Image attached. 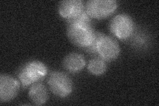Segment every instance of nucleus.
<instances>
[{
	"mask_svg": "<svg viewBox=\"0 0 159 106\" xmlns=\"http://www.w3.org/2000/svg\"><path fill=\"white\" fill-rule=\"evenodd\" d=\"M48 84L51 92L60 98H66L72 92L71 78L62 72H52L48 78Z\"/></svg>",
	"mask_w": 159,
	"mask_h": 106,
	"instance_id": "3",
	"label": "nucleus"
},
{
	"mask_svg": "<svg viewBox=\"0 0 159 106\" xmlns=\"http://www.w3.org/2000/svg\"><path fill=\"white\" fill-rule=\"evenodd\" d=\"M47 73V68L44 63L33 60L27 62L19 70L18 77L23 86L28 87L44 78Z\"/></svg>",
	"mask_w": 159,
	"mask_h": 106,
	"instance_id": "2",
	"label": "nucleus"
},
{
	"mask_svg": "<svg viewBox=\"0 0 159 106\" xmlns=\"http://www.w3.org/2000/svg\"><path fill=\"white\" fill-rule=\"evenodd\" d=\"M67 26V35L70 41L76 46L86 48L93 41L94 33L90 23L69 21Z\"/></svg>",
	"mask_w": 159,
	"mask_h": 106,
	"instance_id": "1",
	"label": "nucleus"
},
{
	"mask_svg": "<svg viewBox=\"0 0 159 106\" xmlns=\"http://www.w3.org/2000/svg\"><path fill=\"white\" fill-rule=\"evenodd\" d=\"M134 22L132 18L125 13L118 14L111 21V33L119 39L125 40L131 36L134 30Z\"/></svg>",
	"mask_w": 159,
	"mask_h": 106,
	"instance_id": "5",
	"label": "nucleus"
},
{
	"mask_svg": "<svg viewBox=\"0 0 159 106\" xmlns=\"http://www.w3.org/2000/svg\"><path fill=\"white\" fill-rule=\"evenodd\" d=\"M20 88L17 80L9 75L2 74L0 76V99L7 102L17 96Z\"/></svg>",
	"mask_w": 159,
	"mask_h": 106,
	"instance_id": "7",
	"label": "nucleus"
},
{
	"mask_svg": "<svg viewBox=\"0 0 159 106\" xmlns=\"http://www.w3.org/2000/svg\"><path fill=\"white\" fill-rule=\"evenodd\" d=\"M63 67L70 72H78L84 68L86 60L82 54L72 53L68 54L63 60Z\"/></svg>",
	"mask_w": 159,
	"mask_h": 106,
	"instance_id": "9",
	"label": "nucleus"
},
{
	"mask_svg": "<svg viewBox=\"0 0 159 106\" xmlns=\"http://www.w3.org/2000/svg\"><path fill=\"white\" fill-rule=\"evenodd\" d=\"M114 0H89L85 6L88 16L96 19H103L111 15L117 7Z\"/></svg>",
	"mask_w": 159,
	"mask_h": 106,
	"instance_id": "4",
	"label": "nucleus"
},
{
	"mask_svg": "<svg viewBox=\"0 0 159 106\" xmlns=\"http://www.w3.org/2000/svg\"><path fill=\"white\" fill-rule=\"evenodd\" d=\"M29 96L35 105H43L48 99L47 90L43 84H34L29 90Z\"/></svg>",
	"mask_w": 159,
	"mask_h": 106,
	"instance_id": "10",
	"label": "nucleus"
},
{
	"mask_svg": "<svg viewBox=\"0 0 159 106\" xmlns=\"http://www.w3.org/2000/svg\"><path fill=\"white\" fill-rule=\"evenodd\" d=\"M88 71L95 76L102 75L107 70L105 60L101 58H94L89 60L88 65Z\"/></svg>",
	"mask_w": 159,
	"mask_h": 106,
	"instance_id": "11",
	"label": "nucleus"
},
{
	"mask_svg": "<svg viewBox=\"0 0 159 106\" xmlns=\"http://www.w3.org/2000/svg\"><path fill=\"white\" fill-rule=\"evenodd\" d=\"M104 34L99 32V31H95L94 33V37L93 39V41L91 43V44L88 46V47L85 48V50L86 51L91 54H97V44L99 41V39H100Z\"/></svg>",
	"mask_w": 159,
	"mask_h": 106,
	"instance_id": "12",
	"label": "nucleus"
},
{
	"mask_svg": "<svg viewBox=\"0 0 159 106\" xmlns=\"http://www.w3.org/2000/svg\"><path fill=\"white\" fill-rule=\"evenodd\" d=\"M119 53L120 47L116 39L103 35L97 44V54L105 61L116 60Z\"/></svg>",
	"mask_w": 159,
	"mask_h": 106,
	"instance_id": "6",
	"label": "nucleus"
},
{
	"mask_svg": "<svg viewBox=\"0 0 159 106\" xmlns=\"http://www.w3.org/2000/svg\"><path fill=\"white\" fill-rule=\"evenodd\" d=\"M84 10L85 7L81 0H65L60 3L58 7L60 15L67 20L76 17Z\"/></svg>",
	"mask_w": 159,
	"mask_h": 106,
	"instance_id": "8",
	"label": "nucleus"
}]
</instances>
